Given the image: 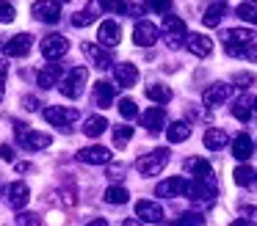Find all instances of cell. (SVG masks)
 I'll list each match as a JSON object with an SVG mask.
<instances>
[{"mask_svg":"<svg viewBox=\"0 0 257 226\" xmlns=\"http://www.w3.org/2000/svg\"><path fill=\"white\" fill-rule=\"evenodd\" d=\"M232 97V86H227V83H213L210 88H205V105L207 108H218V105H224L227 99Z\"/></svg>","mask_w":257,"mask_h":226,"instance_id":"obj_12","label":"cell"},{"mask_svg":"<svg viewBox=\"0 0 257 226\" xmlns=\"http://www.w3.org/2000/svg\"><path fill=\"white\" fill-rule=\"evenodd\" d=\"M144 9L155 11V14H169L172 11V0H144Z\"/></svg>","mask_w":257,"mask_h":226,"instance_id":"obj_36","label":"cell"},{"mask_svg":"<svg viewBox=\"0 0 257 226\" xmlns=\"http://www.w3.org/2000/svg\"><path fill=\"white\" fill-rule=\"evenodd\" d=\"M229 143V135L224 130H207L205 132V146L213 149V152H218V149H224Z\"/></svg>","mask_w":257,"mask_h":226,"instance_id":"obj_29","label":"cell"},{"mask_svg":"<svg viewBox=\"0 0 257 226\" xmlns=\"http://www.w3.org/2000/svg\"><path fill=\"white\" fill-rule=\"evenodd\" d=\"M86 226H108V220H102V218H97V220H91V223H86Z\"/></svg>","mask_w":257,"mask_h":226,"instance_id":"obj_51","label":"cell"},{"mask_svg":"<svg viewBox=\"0 0 257 226\" xmlns=\"http://www.w3.org/2000/svg\"><path fill=\"white\" fill-rule=\"evenodd\" d=\"M177 223L180 226H205L207 220H205V215H199V212H185Z\"/></svg>","mask_w":257,"mask_h":226,"instance_id":"obj_37","label":"cell"},{"mask_svg":"<svg viewBox=\"0 0 257 226\" xmlns=\"http://www.w3.org/2000/svg\"><path fill=\"white\" fill-rule=\"evenodd\" d=\"M122 226H144V220L141 218H127V220H122Z\"/></svg>","mask_w":257,"mask_h":226,"instance_id":"obj_48","label":"cell"},{"mask_svg":"<svg viewBox=\"0 0 257 226\" xmlns=\"http://www.w3.org/2000/svg\"><path fill=\"white\" fill-rule=\"evenodd\" d=\"M188 187H191V182L185 179V176H169V179L158 182L155 193H158V196H163V198H169V196H185V193H188Z\"/></svg>","mask_w":257,"mask_h":226,"instance_id":"obj_10","label":"cell"},{"mask_svg":"<svg viewBox=\"0 0 257 226\" xmlns=\"http://www.w3.org/2000/svg\"><path fill=\"white\" fill-rule=\"evenodd\" d=\"M133 42L139 44V47H152V44L158 42V28L152 25V22H147V20L136 22V28H133Z\"/></svg>","mask_w":257,"mask_h":226,"instance_id":"obj_15","label":"cell"},{"mask_svg":"<svg viewBox=\"0 0 257 226\" xmlns=\"http://www.w3.org/2000/svg\"><path fill=\"white\" fill-rule=\"evenodd\" d=\"M235 14H238L240 20H246V22H251V25H257V3H254V0H246V3H240Z\"/></svg>","mask_w":257,"mask_h":226,"instance_id":"obj_34","label":"cell"},{"mask_svg":"<svg viewBox=\"0 0 257 226\" xmlns=\"http://www.w3.org/2000/svg\"><path fill=\"white\" fill-rule=\"evenodd\" d=\"M232 154H235V160H240V163H246V160L251 157V154H254V141H251L249 135H238L232 141Z\"/></svg>","mask_w":257,"mask_h":226,"instance_id":"obj_23","label":"cell"},{"mask_svg":"<svg viewBox=\"0 0 257 226\" xmlns=\"http://www.w3.org/2000/svg\"><path fill=\"white\" fill-rule=\"evenodd\" d=\"M0 157H3V160H14V149L3 143V146H0Z\"/></svg>","mask_w":257,"mask_h":226,"instance_id":"obj_46","label":"cell"},{"mask_svg":"<svg viewBox=\"0 0 257 226\" xmlns=\"http://www.w3.org/2000/svg\"><path fill=\"white\" fill-rule=\"evenodd\" d=\"M67 50H69V42H67V36H61V33H50V36L42 39V55L50 58V61L67 55Z\"/></svg>","mask_w":257,"mask_h":226,"instance_id":"obj_9","label":"cell"},{"mask_svg":"<svg viewBox=\"0 0 257 226\" xmlns=\"http://www.w3.org/2000/svg\"><path fill=\"white\" fill-rule=\"evenodd\" d=\"M113 77H116V83L122 88H130V86H136V80H139V69H136L133 64H116L113 66Z\"/></svg>","mask_w":257,"mask_h":226,"instance_id":"obj_22","label":"cell"},{"mask_svg":"<svg viewBox=\"0 0 257 226\" xmlns=\"http://www.w3.org/2000/svg\"><path fill=\"white\" fill-rule=\"evenodd\" d=\"M122 14H127V17H141L144 14V9L141 6H133V3H124V11Z\"/></svg>","mask_w":257,"mask_h":226,"instance_id":"obj_44","label":"cell"},{"mask_svg":"<svg viewBox=\"0 0 257 226\" xmlns=\"http://www.w3.org/2000/svg\"><path fill=\"white\" fill-rule=\"evenodd\" d=\"M229 226H249V223H246L243 218H238V220H232V223H229Z\"/></svg>","mask_w":257,"mask_h":226,"instance_id":"obj_52","label":"cell"},{"mask_svg":"<svg viewBox=\"0 0 257 226\" xmlns=\"http://www.w3.org/2000/svg\"><path fill=\"white\" fill-rule=\"evenodd\" d=\"M224 11H227V3H224V0H216V3H213L210 9L205 11V20H202V22H205L207 28H216L218 22H221Z\"/></svg>","mask_w":257,"mask_h":226,"instance_id":"obj_30","label":"cell"},{"mask_svg":"<svg viewBox=\"0 0 257 226\" xmlns=\"http://www.w3.org/2000/svg\"><path fill=\"white\" fill-rule=\"evenodd\" d=\"M119 113H122L124 119H136V116H139L136 102H133V99H122V102H119Z\"/></svg>","mask_w":257,"mask_h":226,"instance_id":"obj_38","label":"cell"},{"mask_svg":"<svg viewBox=\"0 0 257 226\" xmlns=\"http://www.w3.org/2000/svg\"><path fill=\"white\" fill-rule=\"evenodd\" d=\"M119 39H122L119 22L116 20H102V25L97 28V42H100L102 47H116Z\"/></svg>","mask_w":257,"mask_h":226,"instance_id":"obj_11","label":"cell"},{"mask_svg":"<svg viewBox=\"0 0 257 226\" xmlns=\"http://www.w3.org/2000/svg\"><path fill=\"white\" fill-rule=\"evenodd\" d=\"M185 47H188L196 58H207V55L213 53V42L205 36V33H191L188 42H185Z\"/></svg>","mask_w":257,"mask_h":226,"instance_id":"obj_19","label":"cell"},{"mask_svg":"<svg viewBox=\"0 0 257 226\" xmlns=\"http://www.w3.org/2000/svg\"><path fill=\"white\" fill-rule=\"evenodd\" d=\"M86 80H89V69H86V66H75V69H69V75L58 83V91L69 99H78L80 94H83Z\"/></svg>","mask_w":257,"mask_h":226,"instance_id":"obj_1","label":"cell"},{"mask_svg":"<svg viewBox=\"0 0 257 226\" xmlns=\"http://www.w3.org/2000/svg\"><path fill=\"white\" fill-rule=\"evenodd\" d=\"M163 36H166V44L172 50H180L185 42H188V28H185L183 20L169 17V20H163Z\"/></svg>","mask_w":257,"mask_h":226,"instance_id":"obj_5","label":"cell"},{"mask_svg":"<svg viewBox=\"0 0 257 226\" xmlns=\"http://www.w3.org/2000/svg\"><path fill=\"white\" fill-rule=\"evenodd\" d=\"M136 215H139L141 220H150V223H161L163 220V207L155 201H147V198H141L139 204H136Z\"/></svg>","mask_w":257,"mask_h":226,"instance_id":"obj_17","label":"cell"},{"mask_svg":"<svg viewBox=\"0 0 257 226\" xmlns=\"http://www.w3.org/2000/svg\"><path fill=\"white\" fill-rule=\"evenodd\" d=\"M235 83H238L240 88H246L249 83H254V77H251V75H246V72H243V75H235Z\"/></svg>","mask_w":257,"mask_h":226,"instance_id":"obj_45","label":"cell"},{"mask_svg":"<svg viewBox=\"0 0 257 226\" xmlns=\"http://www.w3.org/2000/svg\"><path fill=\"white\" fill-rule=\"evenodd\" d=\"M102 9H105V11H116V14H122V11H124V0H102Z\"/></svg>","mask_w":257,"mask_h":226,"instance_id":"obj_42","label":"cell"},{"mask_svg":"<svg viewBox=\"0 0 257 226\" xmlns=\"http://www.w3.org/2000/svg\"><path fill=\"white\" fill-rule=\"evenodd\" d=\"M221 42H224V50L229 55H240V50L246 47L249 42H254V33L249 28H232V31H224L221 33Z\"/></svg>","mask_w":257,"mask_h":226,"instance_id":"obj_3","label":"cell"},{"mask_svg":"<svg viewBox=\"0 0 257 226\" xmlns=\"http://www.w3.org/2000/svg\"><path fill=\"white\" fill-rule=\"evenodd\" d=\"M166 163H169V149H152V152L144 154V157H139L136 168H139L144 176H158L163 168H166Z\"/></svg>","mask_w":257,"mask_h":226,"instance_id":"obj_2","label":"cell"},{"mask_svg":"<svg viewBox=\"0 0 257 226\" xmlns=\"http://www.w3.org/2000/svg\"><path fill=\"white\" fill-rule=\"evenodd\" d=\"M166 138H169V143H183L191 138V127L185 124V121H174V124H169Z\"/></svg>","mask_w":257,"mask_h":226,"instance_id":"obj_26","label":"cell"},{"mask_svg":"<svg viewBox=\"0 0 257 226\" xmlns=\"http://www.w3.org/2000/svg\"><path fill=\"white\" fill-rule=\"evenodd\" d=\"M83 55L97 66V69H108V66L113 64L111 53H108V50H102V44H94V42H86L83 44Z\"/></svg>","mask_w":257,"mask_h":226,"instance_id":"obj_14","label":"cell"},{"mask_svg":"<svg viewBox=\"0 0 257 226\" xmlns=\"http://www.w3.org/2000/svg\"><path fill=\"white\" fill-rule=\"evenodd\" d=\"M232 179H235V185L246 187V185H251V182L257 179V171L249 168V165H238V168L232 171Z\"/></svg>","mask_w":257,"mask_h":226,"instance_id":"obj_32","label":"cell"},{"mask_svg":"<svg viewBox=\"0 0 257 226\" xmlns=\"http://www.w3.org/2000/svg\"><path fill=\"white\" fill-rule=\"evenodd\" d=\"M141 124L150 132H161L163 124H166V110L163 108H147L144 113H141Z\"/></svg>","mask_w":257,"mask_h":226,"instance_id":"obj_20","label":"cell"},{"mask_svg":"<svg viewBox=\"0 0 257 226\" xmlns=\"http://www.w3.org/2000/svg\"><path fill=\"white\" fill-rule=\"evenodd\" d=\"M94 102L100 105V108H108V105L113 102V86L111 83H105V80H100L94 86Z\"/></svg>","mask_w":257,"mask_h":226,"instance_id":"obj_28","label":"cell"},{"mask_svg":"<svg viewBox=\"0 0 257 226\" xmlns=\"http://www.w3.org/2000/svg\"><path fill=\"white\" fill-rule=\"evenodd\" d=\"M64 80V69H61V64H47L45 69L36 75V83H39L42 88H53V86H58V83Z\"/></svg>","mask_w":257,"mask_h":226,"instance_id":"obj_18","label":"cell"},{"mask_svg":"<svg viewBox=\"0 0 257 226\" xmlns=\"http://www.w3.org/2000/svg\"><path fill=\"white\" fill-rule=\"evenodd\" d=\"M216 193H218V187H216L213 174L210 176H196L188 187V198H194V201H213Z\"/></svg>","mask_w":257,"mask_h":226,"instance_id":"obj_6","label":"cell"},{"mask_svg":"<svg viewBox=\"0 0 257 226\" xmlns=\"http://www.w3.org/2000/svg\"><path fill=\"white\" fill-rule=\"evenodd\" d=\"M17 143L23 149H31V152H39V149H47L53 143V138L47 135V132H36L31 130V127H17Z\"/></svg>","mask_w":257,"mask_h":226,"instance_id":"obj_4","label":"cell"},{"mask_svg":"<svg viewBox=\"0 0 257 226\" xmlns=\"http://www.w3.org/2000/svg\"><path fill=\"white\" fill-rule=\"evenodd\" d=\"M147 99H152V102H169L172 99V88L169 86H161V83H152V86L144 88Z\"/></svg>","mask_w":257,"mask_h":226,"instance_id":"obj_31","label":"cell"},{"mask_svg":"<svg viewBox=\"0 0 257 226\" xmlns=\"http://www.w3.org/2000/svg\"><path fill=\"white\" fill-rule=\"evenodd\" d=\"M45 119H47V124L67 130V127L78 119V110L75 108H61V105H50V108H45Z\"/></svg>","mask_w":257,"mask_h":226,"instance_id":"obj_8","label":"cell"},{"mask_svg":"<svg viewBox=\"0 0 257 226\" xmlns=\"http://www.w3.org/2000/svg\"><path fill=\"white\" fill-rule=\"evenodd\" d=\"M130 198V193H127V187H122V185H111L105 190V201L108 204H124Z\"/></svg>","mask_w":257,"mask_h":226,"instance_id":"obj_33","label":"cell"},{"mask_svg":"<svg viewBox=\"0 0 257 226\" xmlns=\"http://www.w3.org/2000/svg\"><path fill=\"white\" fill-rule=\"evenodd\" d=\"M105 130H108V119H105V116H89V119L83 121V132H86L89 138L102 135Z\"/></svg>","mask_w":257,"mask_h":226,"instance_id":"obj_25","label":"cell"},{"mask_svg":"<svg viewBox=\"0 0 257 226\" xmlns=\"http://www.w3.org/2000/svg\"><path fill=\"white\" fill-rule=\"evenodd\" d=\"M251 110H254V97L243 94V97L235 99V105H232V116H235L238 121H249V119H251Z\"/></svg>","mask_w":257,"mask_h":226,"instance_id":"obj_24","label":"cell"},{"mask_svg":"<svg viewBox=\"0 0 257 226\" xmlns=\"http://www.w3.org/2000/svg\"><path fill=\"white\" fill-rule=\"evenodd\" d=\"M23 105H25V110H36V108H39V102H36L34 97H25V99H23Z\"/></svg>","mask_w":257,"mask_h":226,"instance_id":"obj_47","label":"cell"},{"mask_svg":"<svg viewBox=\"0 0 257 226\" xmlns=\"http://www.w3.org/2000/svg\"><path fill=\"white\" fill-rule=\"evenodd\" d=\"M185 171H191L194 179H196V176H210L213 174V165L207 163L205 157H188V160H185Z\"/></svg>","mask_w":257,"mask_h":226,"instance_id":"obj_27","label":"cell"},{"mask_svg":"<svg viewBox=\"0 0 257 226\" xmlns=\"http://www.w3.org/2000/svg\"><path fill=\"white\" fill-rule=\"evenodd\" d=\"M17 226H42V220L31 212H23V215H17Z\"/></svg>","mask_w":257,"mask_h":226,"instance_id":"obj_40","label":"cell"},{"mask_svg":"<svg viewBox=\"0 0 257 226\" xmlns=\"http://www.w3.org/2000/svg\"><path fill=\"white\" fill-rule=\"evenodd\" d=\"M3 94H6V75L0 72V102H3Z\"/></svg>","mask_w":257,"mask_h":226,"instance_id":"obj_49","label":"cell"},{"mask_svg":"<svg viewBox=\"0 0 257 226\" xmlns=\"http://www.w3.org/2000/svg\"><path fill=\"white\" fill-rule=\"evenodd\" d=\"M14 17H17L14 6L6 3V0H0V22H14Z\"/></svg>","mask_w":257,"mask_h":226,"instance_id":"obj_39","label":"cell"},{"mask_svg":"<svg viewBox=\"0 0 257 226\" xmlns=\"http://www.w3.org/2000/svg\"><path fill=\"white\" fill-rule=\"evenodd\" d=\"M31 47H34L31 33H17L14 39H9L3 50H6V55H12V58H25V55L31 53Z\"/></svg>","mask_w":257,"mask_h":226,"instance_id":"obj_13","label":"cell"},{"mask_svg":"<svg viewBox=\"0 0 257 226\" xmlns=\"http://www.w3.org/2000/svg\"><path fill=\"white\" fill-rule=\"evenodd\" d=\"M240 58H249V61H257V42H249L243 50H240Z\"/></svg>","mask_w":257,"mask_h":226,"instance_id":"obj_43","label":"cell"},{"mask_svg":"<svg viewBox=\"0 0 257 226\" xmlns=\"http://www.w3.org/2000/svg\"><path fill=\"white\" fill-rule=\"evenodd\" d=\"M243 215H251V220H257V209H251V207H246Z\"/></svg>","mask_w":257,"mask_h":226,"instance_id":"obj_50","label":"cell"},{"mask_svg":"<svg viewBox=\"0 0 257 226\" xmlns=\"http://www.w3.org/2000/svg\"><path fill=\"white\" fill-rule=\"evenodd\" d=\"M6 196H9V204H12L14 209H23L25 204L31 201V190H28L25 182H14V185H9Z\"/></svg>","mask_w":257,"mask_h":226,"instance_id":"obj_21","label":"cell"},{"mask_svg":"<svg viewBox=\"0 0 257 226\" xmlns=\"http://www.w3.org/2000/svg\"><path fill=\"white\" fill-rule=\"evenodd\" d=\"M130 138H133V127H127V124L113 127V143H116L119 149H122V146H127V143H130Z\"/></svg>","mask_w":257,"mask_h":226,"instance_id":"obj_35","label":"cell"},{"mask_svg":"<svg viewBox=\"0 0 257 226\" xmlns=\"http://www.w3.org/2000/svg\"><path fill=\"white\" fill-rule=\"evenodd\" d=\"M254 105H257V102H254Z\"/></svg>","mask_w":257,"mask_h":226,"instance_id":"obj_54","label":"cell"},{"mask_svg":"<svg viewBox=\"0 0 257 226\" xmlns=\"http://www.w3.org/2000/svg\"><path fill=\"white\" fill-rule=\"evenodd\" d=\"M61 3H67V0H61Z\"/></svg>","mask_w":257,"mask_h":226,"instance_id":"obj_53","label":"cell"},{"mask_svg":"<svg viewBox=\"0 0 257 226\" xmlns=\"http://www.w3.org/2000/svg\"><path fill=\"white\" fill-rule=\"evenodd\" d=\"M91 20H94V17H91L89 11H78V14L72 17V25H78V28H86V25H91Z\"/></svg>","mask_w":257,"mask_h":226,"instance_id":"obj_41","label":"cell"},{"mask_svg":"<svg viewBox=\"0 0 257 226\" xmlns=\"http://www.w3.org/2000/svg\"><path fill=\"white\" fill-rule=\"evenodd\" d=\"M111 157L113 154L105 146H86L78 152V160L80 163H89V165H105V163H111Z\"/></svg>","mask_w":257,"mask_h":226,"instance_id":"obj_16","label":"cell"},{"mask_svg":"<svg viewBox=\"0 0 257 226\" xmlns=\"http://www.w3.org/2000/svg\"><path fill=\"white\" fill-rule=\"evenodd\" d=\"M31 14L39 22H58L61 20V3L58 0H36L31 6Z\"/></svg>","mask_w":257,"mask_h":226,"instance_id":"obj_7","label":"cell"}]
</instances>
